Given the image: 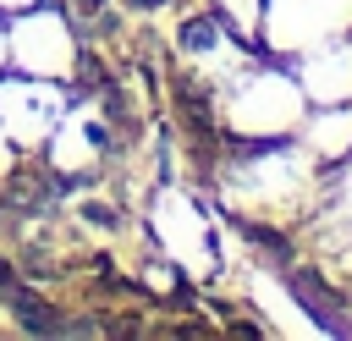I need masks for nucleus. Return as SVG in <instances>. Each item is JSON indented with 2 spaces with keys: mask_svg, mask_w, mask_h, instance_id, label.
Here are the masks:
<instances>
[{
  "mask_svg": "<svg viewBox=\"0 0 352 341\" xmlns=\"http://www.w3.org/2000/svg\"><path fill=\"white\" fill-rule=\"evenodd\" d=\"M187 44H192V50L209 44V22H192V28H187Z\"/></svg>",
  "mask_w": 352,
  "mask_h": 341,
  "instance_id": "f257e3e1",
  "label": "nucleus"
}]
</instances>
